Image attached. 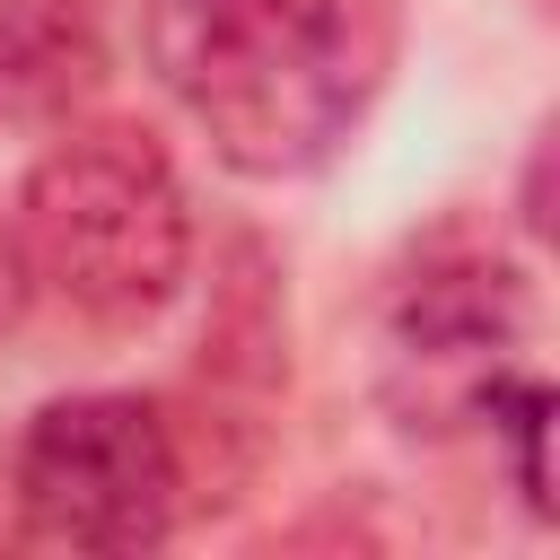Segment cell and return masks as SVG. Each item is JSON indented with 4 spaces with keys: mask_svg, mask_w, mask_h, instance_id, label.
I'll return each mask as SVG.
<instances>
[{
    "mask_svg": "<svg viewBox=\"0 0 560 560\" xmlns=\"http://www.w3.org/2000/svg\"><path fill=\"white\" fill-rule=\"evenodd\" d=\"M105 79L88 0H0V122H61Z\"/></svg>",
    "mask_w": 560,
    "mask_h": 560,
    "instance_id": "5b68a950",
    "label": "cell"
},
{
    "mask_svg": "<svg viewBox=\"0 0 560 560\" xmlns=\"http://www.w3.org/2000/svg\"><path fill=\"white\" fill-rule=\"evenodd\" d=\"M9 499L35 542L149 551L184 508V446L140 394H61L26 420L9 455Z\"/></svg>",
    "mask_w": 560,
    "mask_h": 560,
    "instance_id": "3957f363",
    "label": "cell"
},
{
    "mask_svg": "<svg viewBox=\"0 0 560 560\" xmlns=\"http://www.w3.org/2000/svg\"><path fill=\"white\" fill-rule=\"evenodd\" d=\"M18 262L61 315L96 332H140L149 315H166L192 262V219L166 149L131 122L61 131L26 175Z\"/></svg>",
    "mask_w": 560,
    "mask_h": 560,
    "instance_id": "7a4b0ae2",
    "label": "cell"
},
{
    "mask_svg": "<svg viewBox=\"0 0 560 560\" xmlns=\"http://www.w3.org/2000/svg\"><path fill=\"white\" fill-rule=\"evenodd\" d=\"M18 306H26V262H18V228H0V341H9Z\"/></svg>",
    "mask_w": 560,
    "mask_h": 560,
    "instance_id": "8992f818",
    "label": "cell"
},
{
    "mask_svg": "<svg viewBox=\"0 0 560 560\" xmlns=\"http://www.w3.org/2000/svg\"><path fill=\"white\" fill-rule=\"evenodd\" d=\"M158 88L236 175H315L394 61L385 0H149Z\"/></svg>",
    "mask_w": 560,
    "mask_h": 560,
    "instance_id": "6da1fadb",
    "label": "cell"
},
{
    "mask_svg": "<svg viewBox=\"0 0 560 560\" xmlns=\"http://www.w3.org/2000/svg\"><path fill=\"white\" fill-rule=\"evenodd\" d=\"M525 341V289L516 271L464 254V262H420L394 306H385V411L420 438L472 429L490 411V394L508 385V359Z\"/></svg>",
    "mask_w": 560,
    "mask_h": 560,
    "instance_id": "277c9868",
    "label": "cell"
}]
</instances>
